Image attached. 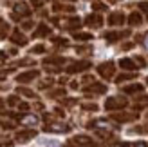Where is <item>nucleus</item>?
Here are the masks:
<instances>
[{"mask_svg":"<svg viewBox=\"0 0 148 147\" xmlns=\"http://www.w3.org/2000/svg\"><path fill=\"white\" fill-rule=\"evenodd\" d=\"M22 27H24V29H29V27H33V22H24V24H22Z\"/></svg>","mask_w":148,"mask_h":147,"instance_id":"c85d7f7f","label":"nucleus"},{"mask_svg":"<svg viewBox=\"0 0 148 147\" xmlns=\"http://www.w3.org/2000/svg\"><path fill=\"white\" fill-rule=\"evenodd\" d=\"M74 38H76V40H81V42H85V40H90V38H92V35H90V33H74Z\"/></svg>","mask_w":148,"mask_h":147,"instance_id":"a211bd4d","label":"nucleus"},{"mask_svg":"<svg viewBox=\"0 0 148 147\" xmlns=\"http://www.w3.org/2000/svg\"><path fill=\"white\" fill-rule=\"evenodd\" d=\"M119 65H121L123 69H127V71H130V69H136L134 62H132V60H128V58H123V60L119 62Z\"/></svg>","mask_w":148,"mask_h":147,"instance_id":"f3484780","label":"nucleus"},{"mask_svg":"<svg viewBox=\"0 0 148 147\" xmlns=\"http://www.w3.org/2000/svg\"><path fill=\"white\" fill-rule=\"evenodd\" d=\"M141 22H143V18H141V15H139L137 11L130 13V17H128V24H130V26H139Z\"/></svg>","mask_w":148,"mask_h":147,"instance_id":"ddd939ff","label":"nucleus"},{"mask_svg":"<svg viewBox=\"0 0 148 147\" xmlns=\"http://www.w3.org/2000/svg\"><path fill=\"white\" fill-rule=\"evenodd\" d=\"M92 7H94L96 11H105V9H107V6L103 4V2H94V4H92Z\"/></svg>","mask_w":148,"mask_h":147,"instance_id":"4be33fe9","label":"nucleus"},{"mask_svg":"<svg viewBox=\"0 0 148 147\" xmlns=\"http://www.w3.org/2000/svg\"><path fill=\"white\" fill-rule=\"evenodd\" d=\"M72 144L78 147H92V140L88 136H76L72 138Z\"/></svg>","mask_w":148,"mask_h":147,"instance_id":"0eeeda50","label":"nucleus"},{"mask_svg":"<svg viewBox=\"0 0 148 147\" xmlns=\"http://www.w3.org/2000/svg\"><path fill=\"white\" fill-rule=\"evenodd\" d=\"M139 7H141L143 11H148V2H141V4H139Z\"/></svg>","mask_w":148,"mask_h":147,"instance_id":"cd10ccee","label":"nucleus"},{"mask_svg":"<svg viewBox=\"0 0 148 147\" xmlns=\"http://www.w3.org/2000/svg\"><path fill=\"white\" fill-rule=\"evenodd\" d=\"M36 76H38V71H29V73H22V75H18V82H31V80H34Z\"/></svg>","mask_w":148,"mask_h":147,"instance_id":"9b49d317","label":"nucleus"},{"mask_svg":"<svg viewBox=\"0 0 148 147\" xmlns=\"http://www.w3.org/2000/svg\"><path fill=\"white\" fill-rule=\"evenodd\" d=\"M7 104H9V105H14V104H18V98H14V96H11L9 100H7Z\"/></svg>","mask_w":148,"mask_h":147,"instance_id":"bb28decb","label":"nucleus"},{"mask_svg":"<svg viewBox=\"0 0 148 147\" xmlns=\"http://www.w3.org/2000/svg\"><path fill=\"white\" fill-rule=\"evenodd\" d=\"M42 51H45V47H43L42 44H40V46H36V47L33 49V53H42Z\"/></svg>","mask_w":148,"mask_h":147,"instance_id":"a878e982","label":"nucleus"},{"mask_svg":"<svg viewBox=\"0 0 148 147\" xmlns=\"http://www.w3.org/2000/svg\"><path fill=\"white\" fill-rule=\"evenodd\" d=\"M128 78H134V75H121L117 78V82H123V80H128Z\"/></svg>","mask_w":148,"mask_h":147,"instance_id":"b1692460","label":"nucleus"},{"mask_svg":"<svg viewBox=\"0 0 148 147\" xmlns=\"http://www.w3.org/2000/svg\"><path fill=\"white\" fill-rule=\"evenodd\" d=\"M85 91H87V93H105V91H107V87H105V85H101V84H92L90 87H87Z\"/></svg>","mask_w":148,"mask_h":147,"instance_id":"4468645a","label":"nucleus"},{"mask_svg":"<svg viewBox=\"0 0 148 147\" xmlns=\"http://www.w3.org/2000/svg\"><path fill=\"white\" fill-rule=\"evenodd\" d=\"M22 94H27V96H33V91H29V89H24V87H20V89H18Z\"/></svg>","mask_w":148,"mask_h":147,"instance_id":"5701e85b","label":"nucleus"},{"mask_svg":"<svg viewBox=\"0 0 148 147\" xmlns=\"http://www.w3.org/2000/svg\"><path fill=\"white\" fill-rule=\"evenodd\" d=\"M90 67V62H78V64H72L71 67H67V73H78V71H85Z\"/></svg>","mask_w":148,"mask_h":147,"instance_id":"1a4fd4ad","label":"nucleus"},{"mask_svg":"<svg viewBox=\"0 0 148 147\" xmlns=\"http://www.w3.org/2000/svg\"><path fill=\"white\" fill-rule=\"evenodd\" d=\"M11 42L16 44V46H25V44H27V38H25V35H22L20 31H13V35H11Z\"/></svg>","mask_w":148,"mask_h":147,"instance_id":"6e6552de","label":"nucleus"},{"mask_svg":"<svg viewBox=\"0 0 148 147\" xmlns=\"http://www.w3.org/2000/svg\"><path fill=\"white\" fill-rule=\"evenodd\" d=\"M127 35H128V31H125V33H107L105 38H107L108 42H116V40H119L121 36H127Z\"/></svg>","mask_w":148,"mask_h":147,"instance_id":"2eb2a0df","label":"nucleus"},{"mask_svg":"<svg viewBox=\"0 0 148 147\" xmlns=\"http://www.w3.org/2000/svg\"><path fill=\"white\" fill-rule=\"evenodd\" d=\"M49 33H51L49 26H45V24H40V26H38V29L34 31V38H40V36H45V35H49Z\"/></svg>","mask_w":148,"mask_h":147,"instance_id":"f8f14e48","label":"nucleus"},{"mask_svg":"<svg viewBox=\"0 0 148 147\" xmlns=\"http://www.w3.org/2000/svg\"><path fill=\"white\" fill-rule=\"evenodd\" d=\"M42 4H43L42 0H31V6L33 7H42Z\"/></svg>","mask_w":148,"mask_h":147,"instance_id":"393cba45","label":"nucleus"},{"mask_svg":"<svg viewBox=\"0 0 148 147\" xmlns=\"http://www.w3.org/2000/svg\"><path fill=\"white\" fill-rule=\"evenodd\" d=\"M107 2H110V4H116V2H121V0H107Z\"/></svg>","mask_w":148,"mask_h":147,"instance_id":"2f4dec72","label":"nucleus"},{"mask_svg":"<svg viewBox=\"0 0 148 147\" xmlns=\"http://www.w3.org/2000/svg\"><path fill=\"white\" fill-rule=\"evenodd\" d=\"M34 136H36V131H22V133L16 135V140L18 142H29Z\"/></svg>","mask_w":148,"mask_h":147,"instance_id":"9d476101","label":"nucleus"},{"mask_svg":"<svg viewBox=\"0 0 148 147\" xmlns=\"http://www.w3.org/2000/svg\"><path fill=\"white\" fill-rule=\"evenodd\" d=\"M20 122L24 123V126H36V123H38V118H36V116H22Z\"/></svg>","mask_w":148,"mask_h":147,"instance_id":"dca6fc26","label":"nucleus"},{"mask_svg":"<svg viewBox=\"0 0 148 147\" xmlns=\"http://www.w3.org/2000/svg\"><path fill=\"white\" fill-rule=\"evenodd\" d=\"M108 24L110 26H121L125 24V15L121 11H114V13H110V17H108Z\"/></svg>","mask_w":148,"mask_h":147,"instance_id":"7ed1b4c3","label":"nucleus"},{"mask_svg":"<svg viewBox=\"0 0 148 147\" xmlns=\"http://www.w3.org/2000/svg\"><path fill=\"white\" fill-rule=\"evenodd\" d=\"M7 31H9V26H7L5 22L0 18V38H4V36L7 35Z\"/></svg>","mask_w":148,"mask_h":147,"instance_id":"6ab92c4d","label":"nucleus"},{"mask_svg":"<svg viewBox=\"0 0 148 147\" xmlns=\"http://www.w3.org/2000/svg\"><path fill=\"white\" fill-rule=\"evenodd\" d=\"M98 73L103 76V78H110L114 75V64L112 62H107V64H101L98 67Z\"/></svg>","mask_w":148,"mask_h":147,"instance_id":"f03ea898","label":"nucleus"},{"mask_svg":"<svg viewBox=\"0 0 148 147\" xmlns=\"http://www.w3.org/2000/svg\"><path fill=\"white\" fill-rule=\"evenodd\" d=\"M145 44H146V46H148V38H146V40H145Z\"/></svg>","mask_w":148,"mask_h":147,"instance_id":"473e14b6","label":"nucleus"},{"mask_svg":"<svg viewBox=\"0 0 148 147\" xmlns=\"http://www.w3.org/2000/svg\"><path fill=\"white\" fill-rule=\"evenodd\" d=\"M143 89V87L141 85H139V84H136V85H128V87H125V93H137V91H141Z\"/></svg>","mask_w":148,"mask_h":147,"instance_id":"412c9836","label":"nucleus"},{"mask_svg":"<svg viewBox=\"0 0 148 147\" xmlns=\"http://www.w3.org/2000/svg\"><path fill=\"white\" fill-rule=\"evenodd\" d=\"M20 109H22V111H27L29 105H27V104H20Z\"/></svg>","mask_w":148,"mask_h":147,"instance_id":"c756f323","label":"nucleus"},{"mask_svg":"<svg viewBox=\"0 0 148 147\" xmlns=\"http://www.w3.org/2000/svg\"><path fill=\"white\" fill-rule=\"evenodd\" d=\"M81 26V20L79 18H71L69 22H67V27L69 29H76V27H79Z\"/></svg>","mask_w":148,"mask_h":147,"instance_id":"aec40b11","label":"nucleus"},{"mask_svg":"<svg viewBox=\"0 0 148 147\" xmlns=\"http://www.w3.org/2000/svg\"><path fill=\"white\" fill-rule=\"evenodd\" d=\"M14 13L20 15V17H29V15H31V9H29V6L25 2H18L14 6Z\"/></svg>","mask_w":148,"mask_h":147,"instance_id":"423d86ee","label":"nucleus"},{"mask_svg":"<svg viewBox=\"0 0 148 147\" xmlns=\"http://www.w3.org/2000/svg\"><path fill=\"white\" fill-rule=\"evenodd\" d=\"M125 105H127V100H125V98H108L105 102V107L108 109V111H114V109L125 107Z\"/></svg>","mask_w":148,"mask_h":147,"instance_id":"f257e3e1","label":"nucleus"},{"mask_svg":"<svg viewBox=\"0 0 148 147\" xmlns=\"http://www.w3.org/2000/svg\"><path fill=\"white\" fill-rule=\"evenodd\" d=\"M2 78H4V75H0V80H2Z\"/></svg>","mask_w":148,"mask_h":147,"instance_id":"72a5a7b5","label":"nucleus"},{"mask_svg":"<svg viewBox=\"0 0 148 147\" xmlns=\"http://www.w3.org/2000/svg\"><path fill=\"white\" fill-rule=\"evenodd\" d=\"M71 127L69 126H62V123H54V126H45L43 131H47V133H67Z\"/></svg>","mask_w":148,"mask_h":147,"instance_id":"39448f33","label":"nucleus"},{"mask_svg":"<svg viewBox=\"0 0 148 147\" xmlns=\"http://www.w3.org/2000/svg\"><path fill=\"white\" fill-rule=\"evenodd\" d=\"M117 147H121V145H117Z\"/></svg>","mask_w":148,"mask_h":147,"instance_id":"f704fd0d","label":"nucleus"},{"mask_svg":"<svg viewBox=\"0 0 148 147\" xmlns=\"http://www.w3.org/2000/svg\"><path fill=\"white\" fill-rule=\"evenodd\" d=\"M134 147H146L145 144H141V142H139V144H134Z\"/></svg>","mask_w":148,"mask_h":147,"instance_id":"7c9ffc66","label":"nucleus"},{"mask_svg":"<svg viewBox=\"0 0 148 147\" xmlns=\"http://www.w3.org/2000/svg\"><path fill=\"white\" fill-rule=\"evenodd\" d=\"M85 24L90 26V27H101L103 18L99 17V15H88V17L85 18Z\"/></svg>","mask_w":148,"mask_h":147,"instance_id":"20e7f679","label":"nucleus"}]
</instances>
